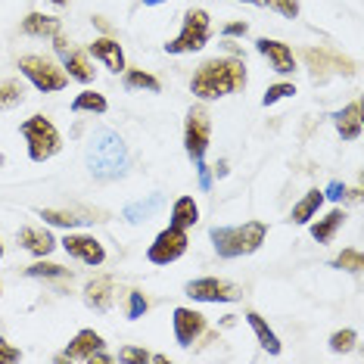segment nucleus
<instances>
[{
    "instance_id": "nucleus-1",
    "label": "nucleus",
    "mask_w": 364,
    "mask_h": 364,
    "mask_svg": "<svg viewBox=\"0 0 364 364\" xmlns=\"http://www.w3.org/2000/svg\"><path fill=\"white\" fill-rule=\"evenodd\" d=\"M246 81H250V75H246V63L240 56H212L193 72L190 94L196 100H221V97L240 94Z\"/></svg>"
},
{
    "instance_id": "nucleus-2",
    "label": "nucleus",
    "mask_w": 364,
    "mask_h": 364,
    "mask_svg": "<svg viewBox=\"0 0 364 364\" xmlns=\"http://www.w3.org/2000/svg\"><path fill=\"white\" fill-rule=\"evenodd\" d=\"M85 162L97 181L109 184V181L125 178L131 159H128V146H125V140H122L119 131L97 128L94 137H90V144H87V150H85Z\"/></svg>"
},
{
    "instance_id": "nucleus-3",
    "label": "nucleus",
    "mask_w": 364,
    "mask_h": 364,
    "mask_svg": "<svg viewBox=\"0 0 364 364\" xmlns=\"http://www.w3.org/2000/svg\"><path fill=\"white\" fill-rule=\"evenodd\" d=\"M264 237H268L264 221H243V225H228V228L215 225L209 230V240L221 259H243V255L259 252Z\"/></svg>"
},
{
    "instance_id": "nucleus-4",
    "label": "nucleus",
    "mask_w": 364,
    "mask_h": 364,
    "mask_svg": "<svg viewBox=\"0 0 364 364\" xmlns=\"http://www.w3.org/2000/svg\"><path fill=\"white\" fill-rule=\"evenodd\" d=\"M19 134L26 137L31 162H47L63 150V134L56 131V125L47 115H31V119H26L19 125Z\"/></svg>"
},
{
    "instance_id": "nucleus-5",
    "label": "nucleus",
    "mask_w": 364,
    "mask_h": 364,
    "mask_svg": "<svg viewBox=\"0 0 364 364\" xmlns=\"http://www.w3.org/2000/svg\"><path fill=\"white\" fill-rule=\"evenodd\" d=\"M19 72L41 90V94H60V90L69 87V75H65V69L63 65H56L50 56H38V53L19 56Z\"/></svg>"
},
{
    "instance_id": "nucleus-6",
    "label": "nucleus",
    "mask_w": 364,
    "mask_h": 364,
    "mask_svg": "<svg viewBox=\"0 0 364 364\" xmlns=\"http://www.w3.org/2000/svg\"><path fill=\"white\" fill-rule=\"evenodd\" d=\"M209 44V13L205 10H187L184 13V26L175 38L165 44V53L171 56H184V53H196Z\"/></svg>"
},
{
    "instance_id": "nucleus-7",
    "label": "nucleus",
    "mask_w": 364,
    "mask_h": 364,
    "mask_svg": "<svg viewBox=\"0 0 364 364\" xmlns=\"http://www.w3.org/2000/svg\"><path fill=\"white\" fill-rule=\"evenodd\" d=\"M209 144H212V119L203 106H193L184 122V150L193 162H200V159H205Z\"/></svg>"
},
{
    "instance_id": "nucleus-8",
    "label": "nucleus",
    "mask_w": 364,
    "mask_h": 364,
    "mask_svg": "<svg viewBox=\"0 0 364 364\" xmlns=\"http://www.w3.org/2000/svg\"><path fill=\"white\" fill-rule=\"evenodd\" d=\"M184 293L190 296L193 302H237L243 296V289L230 280H221V277H196L184 287Z\"/></svg>"
},
{
    "instance_id": "nucleus-9",
    "label": "nucleus",
    "mask_w": 364,
    "mask_h": 364,
    "mask_svg": "<svg viewBox=\"0 0 364 364\" xmlns=\"http://www.w3.org/2000/svg\"><path fill=\"white\" fill-rule=\"evenodd\" d=\"M187 246H190L187 230L168 225L165 230L156 234V240L150 243V250H146V259H150L153 264H171V262H178L181 255L187 252Z\"/></svg>"
},
{
    "instance_id": "nucleus-10",
    "label": "nucleus",
    "mask_w": 364,
    "mask_h": 364,
    "mask_svg": "<svg viewBox=\"0 0 364 364\" xmlns=\"http://www.w3.org/2000/svg\"><path fill=\"white\" fill-rule=\"evenodd\" d=\"M53 50H56V56H60L65 75H69L72 81H78V85H90V81H94V69H90L87 56L81 50H75V47L63 38V31L53 38Z\"/></svg>"
},
{
    "instance_id": "nucleus-11",
    "label": "nucleus",
    "mask_w": 364,
    "mask_h": 364,
    "mask_svg": "<svg viewBox=\"0 0 364 364\" xmlns=\"http://www.w3.org/2000/svg\"><path fill=\"white\" fill-rule=\"evenodd\" d=\"M171 327H175V339L181 349H190V346L205 333V314L181 305V309L171 311Z\"/></svg>"
},
{
    "instance_id": "nucleus-12",
    "label": "nucleus",
    "mask_w": 364,
    "mask_h": 364,
    "mask_svg": "<svg viewBox=\"0 0 364 364\" xmlns=\"http://www.w3.org/2000/svg\"><path fill=\"white\" fill-rule=\"evenodd\" d=\"M63 250L72 255V259H78L81 264H90V268H100L106 262V250L103 243L97 237L90 234H65L63 237Z\"/></svg>"
},
{
    "instance_id": "nucleus-13",
    "label": "nucleus",
    "mask_w": 364,
    "mask_h": 364,
    "mask_svg": "<svg viewBox=\"0 0 364 364\" xmlns=\"http://www.w3.org/2000/svg\"><path fill=\"white\" fill-rule=\"evenodd\" d=\"M255 50H259L264 60L271 63V69L277 75H293L296 72V53L293 47L284 44V41H274V38H259L255 41Z\"/></svg>"
},
{
    "instance_id": "nucleus-14",
    "label": "nucleus",
    "mask_w": 364,
    "mask_h": 364,
    "mask_svg": "<svg viewBox=\"0 0 364 364\" xmlns=\"http://www.w3.org/2000/svg\"><path fill=\"white\" fill-rule=\"evenodd\" d=\"M87 53L94 56V60H100L112 75H122V72L128 69L125 65V50H122V44L115 38H109V35H103V38H97L94 44H87Z\"/></svg>"
},
{
    "instance_id": "nucleus-15",
    "label": "nucleus",
    "mask_w": 364,
    "mask_h": 364,
    "mask_svg": "<svg viewBox=\"0 0 364 364\" xmlns=\"http://www.w3.org/2000/svg\"><path fill=\"white\" fill-rule=\"evenodd\" d=\"M103 336L97 330H78L75 339L65 346V352H60L53 361H87L97 349H103Z\"/></svg>"
},
{
    "instance_id": "nucleus-16",
    "label": "nucleus",
    "mask_w": 364,
    "mask_h": 364,
    "mask_svg": "<svg viewBox=\"0 0 364 364\" xmlns=\"http://www.w3.org/2000/svg\"><path fill=\"white\" fill-rule=\"evenodd\" d=\"M115 302V280L109 274L90 277L85 284V305L94 311H109Z\"/></svg>"
},
{
    "instance_id": "nucleus-17",
    "label": "nucleus",
    "mask_w": 364,
    "mask_h": 364,
    "mask_svg": "<svg viewBox=\"0 0 364 364\" xmlns=\"http://www.w3.org/2000/svg\"><path fill=\"white\" fill-rule=\"evenodd\" d=\"M19 246L26 252L31 255H38V259H47L53 250H56V237L50 234V230H44V228H19Z\"/></svg>"
},
{
    "instance_id": "nucleus-18",
    "label": "nucleus",
    "mask_w": 364,
    "mask_h": 364,
    "mask_svg": "<svg viewBox=\"0 0 364 364\" xmlns=\"http://www.w3.org/2000/svg\"><path fill=\"white\" fill-rule=\"evenodd\" d=\"M333 128L343 140H358L361 137V103L352 100L339 112H333Z\"/></svg>"
},
{
    "instance_id": "nucleus-19",
    "label": "nucleus",
    "mask_w": 364,
    "mask_h": 364,
    "mask_svg": "<svg viewBox=\"0 0 364 364\" xmlns=\"http://www.w3.org/2000/svg\"><path fill=\"white\" fill-rule=\"evenodd\" d=\"M22 31L28 38H56L63 31V19L56 16H47V13H28L22 19Z\"/></svg>"
},
{
    "instance_id": "nucleus-20",
    "label": "nucleus",
    "mask_w": 364,
    "mask_h": 364,
    "mask_svg": "<svg viewBox=\"0 0 364 364\" xmlns=\"http://www.w3.org/2000/svg\"><path fill=\"white\" fill-rule=\"evenodd\" d=\"M165 205V196L162 193H150L146 200H137V203H128L125 209H122V218L131 221V225H144V221H150L156 212H159Z\"/></svg>"
},
{
    "instance_id": "nucleus-21",
    "label": "nucleus",
    "mask_w": 364,
    "mask_h": 364,
    "mask_svg": "<svg viewBox=\"0 0 364 364\" xmlns=\"http://www.w3.org/2000/svg\"><path fill=\"white\" fill-rule=\"evenodd\" d=\"M321 205H324V190H309V193L302 196L299 203L293 205V212H289V221L293 225H311V218H318Z\"/></svg>"
},
{
    "instance_id": "nucleus-22",
    "label": "nucleus",
    "mask_w": 364,
    "mask_h": 364,
    "mask_svg": "<svg viewBox=\"0 0 364 364\" xmlns=\"http://www.w3.org/2000/svg\"><path fill=\"white\" fill-rule=\"evenodd\" d=\"M243 318H246V324L252 327V333H255V339H259L262 349L268 352V355H280V349H284V346H280V339H277L274 330L268 327V321H264L259 311H246Z\"/></svg>"
},
{
    "instance_id": "nucleus-23",
    "label": "nucleus",
    "mask_w": 364,
    "mask_h": 364,
    "mask_svg": "<svg viewBox=\"0 0 364 364\" xmlns=\"http://www.w3.org/2000/svg\"><path fill=\"white\" fill-rule=\"evenodd\" d=\"M196 221H200V205H196V200H193V196H178V200L171 203V218H168V225L187 230V228H193Z\"/></svg>"
},
{
    "instance_id": "nucleus-24",
    "label": "nucleus",
    "mask_w": 364,
    "mask_h": 364,
    "mask_svg": "<svg viewBox=\"0 0 364 364\" xmlns=\"http://www.w3.org/2000/svg\"><path fill=\"white\" fill-rule=\"evenodd\" d=\"M38 215L44 218V225L50 228H81V225H90V221H100V218H90V215H81V212H65V209H38Z\"/></svg>"
},
{
    "instance_id": "nucleus-25",
    "label": "nucleus",
    "mask_w": 364,
    "mask_h": 364,
    "mask_svg": "<svg viewBox=\"0 0 364 364\" xmlns=\"http://www.w3.org/2000/svg\"><path fill=\"white\" fill-rule=\"evenodd\" d=\"M343 225H346V212L343 209H333V212H327L324 218H318L311 225V237L318 240V243H330Z\"/></svg>"
},
{
    "instance_id": "nucleus-26",
    "label": "nucleus",
    "mask_w": 364,
    "mask_h": 364,
    "mask_svg": "<svg viewBox=\"0 0 364 364\" xmlns=\"http://www.w3.org/2000/svg\"><path fill=\"white\" fill-rule=\"evenodd\" d=\"M109 109V103H106L103 94H97V90H81V94L72 100V112H90V115H103Z\"/></svg>"
},
{
    "instance_id": "nucleus-27",
    "label": "nucleus",
    "mask_w": 364,
    "mask_h": 364,
    "mask_svg": "<svg viewBox=\"0 0 364 364\" xmlns=\"http://www.w3.org/2000/svg\"><path fill=\"white\" fill-rule=\"evenodd\" d=\"M125 87L128 90H150V94H159L162 90V81L150 75L144 69H125Z\"/></svg>"
},
{
    "instance_id": "nucleus-28",
    "label": "nucleus",
    "mask_w": 364,
    "mask_h": 364,
    "mask_svg": "<svg viewBox=\"0 0 364 364\" xmlns=\"http://www.w3.org/2000/svg\"><path fill=\"white\" fill-rule=\"evenodd\" d=\"M115 361H125V364H168L165 355H150L146 349H137V346H125V349H119Z\"/></svg>"
},
{
    "instance_id": "nucleus-29",
    "label": "nucleus",
    "mask_w": 364,
    "mask_h": 364,
    "mask_svg": "<svg viewBox=\"0 0 364 364\" xmlns=\"http://www.w3.org/2000/svg\"><path fill=\"white\" fill-rule=\"evenodd\" d=\"M26 100V87L19 81H0V109H13Z\"/></svg>"
},
{
    "instance_id": "nucleus-30",
    "label": "nucleus",
    "mask_w": 364,
    "mask_h": 364,
    "mask_svg": "<svg viewBox=\"0 0 364 364\" xmlns=\"http://www.w3.org/2000/svg\"><path fill=\"white\" fill-rule=\"evenodd\" d=\"M330 264H333L336 271H349V274H358V271L364 268V252H361V250H343Z\"/></svg>"
},
{
    "instance_id": "nucleus-31",
    "label": "nucleus",
    "mask_w": 364,
    "mask_h": 364,
    "mask_svg": "<svg viewBox=\"0 0 364 364\" xmlns=\"http://www.w3.org/2000/svg\"><path fill=\"white\" fill-rule=\"evenodd\" d=\"M28 277H44V280H56V277H69V268L63 264H53V262H35L31 268H26Z\"/></svg>"
},
{
    "instance_id": "nucleus-32",
    "label": "nucleus",
    "mask_w": 364,
    "mask_h": 364,
    "mask_svg": "<svg viewBox=\"0 0 364 364\" xmlns=\"http://www.w3.org/2000/svg\"><path fill=\"white\" fill-rule=\"evenodd\" d=\"M355 343H358V330H352V327H346V330H336V333L330 336V352L343 355V352H349Z\"/></svg>"
},
{
    "instance_id": "nucleus-33",
    "label": "nucleus",
    "mask_w": 364,
    "mask_h": 364,
    "mask_svg": "<svg viewBox=\"0 0 364 364\" xmlns=\"http://www.w3.org/2000/svg\"><path fill=\"white\" fill-rule=\"evenodd\" d=\"M296 94V85L293 81H280V85H271L268 90H264V97H262V106H274L277 100H287V97H293Z\"/></svg>"
},
{
    "instance_id": "nucleus-34",
    "label": "nucleus",
    "mask_w": 364,
    "mask_h": 364,
    "mask_svg": "<svg viewBox=\"0 0 364 364\" xmlns=\"http://www.w3.org/2000/svg\"><path fill=\"white\" fill-rule=\"evenodd\" d=\"M262 6H268V10H274L277 16H284V19H299V0H262Z\"/></svg>"
},
{
    "instance_id": "nucleus-35",
    "label": "nucleus",
    "mask_w": 364,
    "mask_h": 364,
    "mask_svg": "<svg viewBox=\"0 0 364 364\" xmlns=\"http://www.w3.org/2000/svg\"><path fill=\"white\" fill-rule=\"evenodd\" d=\"M146 309H150V302H146V296L140 293V289H131V293H128V321L144 318Z\"/></svg>"
},
{
    "instance_id": "nucleus-36",
    "label": "nucleus",
    "mask_w": 364,
    "mask_h": 364,
    "mask_svg": "<svg viewBox=\"0 0 364 364\" xmlns=\"http://www.w3.org/2000/svg\"><path fill=\"white\" fill-rule=\"evenodd\" d=\"M305 60L311 63V69H318V65H327V53L324 50H305ZM333 65H339L346 75H352V63L349 60H333Z\"/></svg>"
},
{
    "instance_id": "nucleus-37",
    "label": "nucleus",
    "mask_w": 364,
    "mask_h": 364,
    "mask_svg": "<svg viewBox=\"0 0 364 364\" xmlns=\"http://www.w3.org/2000/svg\"><path fill=\"white\" fill-rule=\"evenodd\" d=\"M16 361H22V352L0 336V364H16Z\"/></svg>"
},
{
    "instance_id": "nucleus-38",
    "label": "nucleus",
    "mask_w": 364,
    "mask_h": 364,
    "mask_svg": "<svg viewBox=\"0 0 364 364\" xmlns=\"http://www.w3.org/2000/svg\"><path fill=\"white\" fill-rule=\"evenodd\" d=\"M221 35L225 38H246L250 35V22H228V26L221 28Z\"/></svg>"
},
{
    "instance_id": "nucleus-39",
    "label": "nucleus",
    "mask_w": 364,
    "mask_h": 364,
    "mask_svg": "<svg viewBox=\"0 0 364 364\" xmlns=\"http://www.w3.org/2000/svg\"><path fill=\"white\" fill-rule=\"evenodd\" d=\"M346 193H349V190H346V184H339V181H330L327 190H324V200H333V203H339Z\"/></svg>"
},
{
    "instance_id": "nucleus-40",
    "label": "nucleus",
    "mask_w": 364,
    "mask_h": 364,
    "mask_svg": "<svg viewBox=\"0 0 364 364\" xmlns=\"http://www.w3.org/2000/svg\"><path fill=\"white\" fill-rule=\"evenodd\" d=\"M196 168H200V187L212 190V165H205V159H200L196 162Z\"/></svg>"
},
{
    "instance_id": "nucleus-41",
    "label": "nucleus",
    "mask_w": 364,
    "mask_h": 364,
    "mask_svg": "<svg viewBox=\"0 0 364 364\" xmlns=\"http://www.w3.org/2000/svg\"><path fill=\"white\" fill-rule=\"evenodd\" d=\"M212 175H218V178H228V159L215 162V165H212Z\"/></svg>"
},
{
    "instance_id": "nucleus-42",
    "label": "nucleus",
    "mask_w": 364,
    "mask_h": 364,
    "mask_svg": "<svg viewBox=\"0 0 364 364\" xmlns=\"http://www.w3.org/2000/svg\"><path fill=\"white\" fill-rule=\"evenodd\" d=\"M94 22H97V26H100L103 31H109V22H106V19H103V16H94Z\"/></svg>"
},
{
    "instance_id": "nucleus-43",
    "label": "nucleus",
    "mask_w": 364,
    "mask_h": 364,
    "mask_svg": "<svg viewBox=\"0 0 364 364\" xmlns=\"http://www.w3.org/2000/svg\"><path fill=\"white\" fill-rule=\"evenodd\" d=\"M159 4H168V0H144V6H159Z\"/></svg>"
},
{
    "instance_id": "nucleus-44",
    "label": "nucleus",
    "mask_w": 364,
    "mask_h": 364,
    "mask_svg": "<svg viewBox=\"0 0 364 364\" xmlns=\"http://www.w3.org/2000/svg\"><path fill=\"white\" fill-rule=\"evenodd\" d=\"M50 4H53V6H65V4H69V0H50Z\"/></svg>"
},
{
    "instance_id": "nucleus-45",
    "label": "nucleus",
    "mask_w": 364,
    "mask_h": 364,
    "mask_svg": "<svg viewBox=\"0 0 364 364\" xmlns=\"http://www.w3.org/2000/svg\"><path fill=\"white\" fill-rule=\"evenodd\" d=\"M4 165H6V159H4V153H0V168H4Z\"/></svg>"
},
{
    "instance_id": "nucleus-46",
    "label": "nucleus",
    "mask_w": 364,
    "mask_h": 364,
    "mask_svg": "<svg viewBox=\"0 0 364 364\" xmlns=\"http://www.w3.org/2000/svg\"><path fill=\"white\" fill-rule=\"evenodd\" d=\"M246 4H259L262 6V0H246Z\"/></svg>"
},
{
    "instance_id": "nucleus-47",
    "label": "nucleus",
    "mask_w": 364,
    "mask_h": 364,
    "mask_svg": "<svg viewBox=\"0 0 364 364\" xmlns=\"http://www.w3.org/2000/svg\"><path fill=\"white\" fill-rule=\"evenodd\" d=\"M0 259H4V243H0Z\"/></svg>"
}]
</instances>
